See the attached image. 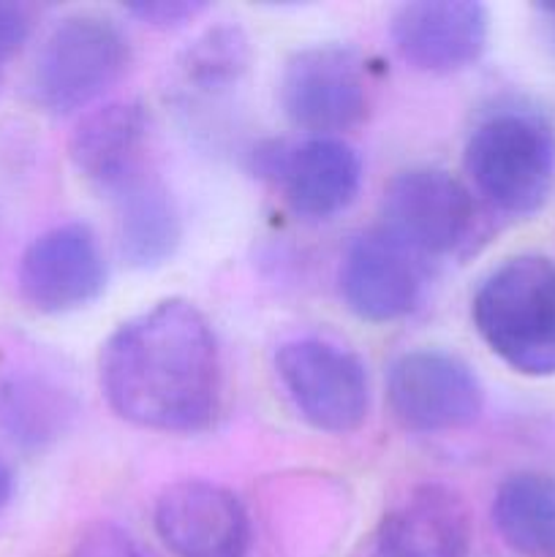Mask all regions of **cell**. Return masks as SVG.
Masks as SVG:
<instances>
[{"mask_svg":"<svg viewBox=\"0 0 555 557\" xmlns=\"http://www.w3.org/2000/svg\"><path fill=\"white\" fill-rule=\"evenodd\" d=\"M0 85H3V71H0Z\"/></svg>","mask_w":555,"mask_h":557,"instance_id":"obj_25","label":"cell"},{"mask_svg":"<svg viewBox=\"0 0 555 557\" xmlns=\"http://www.w3.org/2000/svg\"><path fill=\"white\" fill-rule=\"evenodd\" d=\"M69 406L58 386L38 379H9L0 384V424L25 446L58 438L69 419Z\"/></svg>","mask_w":555,"mask_h":557,"instance_id":"obj_19","label":"cell"},{"mask_svg":"<svg viewBox=\"0 0 555 557\" xmlns=\"http://www.w3.org/2000/svg\"><path fill=\"white\" fill-rule=\"evenodd\" d=\"M466 172L506 215L542 210L555 190V128L533 109H498L471 131Z\"/></svg>","mask_w":555,"mask_h":557,"instance_id":"obj_3","label":"cell"},{"mask_svg":"<svg viewBox=\"0 0 555 557\" xmlns=\"http://www.w3.org/2000/svg\"><path fill=\"white\" fill-rule=\"evenodd\" d=\"M107 259L85 223H60L38 234L16 267V288L27 308L63 315L96 302L107 288Z\"/></svg>","mask_w":555,"mask_h":557,"instance_id":"obj_9","label":"cell"},{"mask_svg":"<svg viewBox=\"0 0 555 557\" xmlns=\"http://www.w3.org/2000/svg\"><path fill=\"white\" fill-rule=\"evenodd\" d=\"M76 557H156L150 549L141 547L128 531L112 525V522H98L82 536Z\"/></svg>","mask_w":555,"mask_h":557,"instance_id":"obj_20","label":"cell"},{"mask_svg":"<svg viewBox=\"0 0 555 557\" xmlns=\"http://www.w3.org/2000/svg\"><path fill=\"white\" fill-rule=\"evenodd\" d=\"M281 109L297 128L335 136L368 114L365 60L343 44L303 47L283 63L278 79Z\"/></svg>","mask_w":555,"mask_h":557,"instance_id":"obj_6","label":"cell"},{"mask_svg":"<svg viewBox=\"0 0 555 557\" xmlns=\"http://www.w3.org/2000/svg\"><path fill=\"white\" fill-rule=\"evenodd\" d=\"M471 319L490 351L533 379L555 375V264L515 256L495 267L471 302Z\"/></svg>","mask_w":555,"mask_h":557,"instance_id":"obj_2","label":"cell"},{"mask_svg":"<svg viewBox=\"0 0 555 557\" xmlns=\"http://www.w3.org/2000/svg\"><path fill=\"white\" fill-rule=\"evenodd\" d=\"M493 525L520 557H555V476L520 471L498 484Z\"/></svg>","mask_w":555,"mask_h":557,"instance_id":"obj_17","label":"cell"},{"mask_svg":"<svg viewBox=\"0 0 555 557\" xmlns=\"http://www.w3.org/2000/svg\"><path fill=\"white\" fill-rule=\"evenodd\" d=\"M288 207L308 221H330L346 210L362 185V158L337 136H310L275 152H259Z\"/></svg>","mask_w":555,"mask_h":557,"instance_id":"obj_13","label":"cell"},{"mask_svg":"<svg viewBox=\"0 0 555 557\" xmlns=\"http://www.w3.org/2000/svg\"><path fill=\"white\" fill-rule=\"evenodd\" d=\"M150 114L139 101H112L92 109L71 134L69 156L76 172L101 194L114 196L145 177Z\"/></svg>","mask_w":555,"mask_h":557,"instance_id":"obj_14","label":"cell"},{"mask_svg":"<svg viewBox=\"0 0 555 557\" xmlns=\"http://www.w3.org/2000/svg\"><path fill=\"white\" fill-rule=\"evenodd\" d=\"M250 65V38L237 25H215L188 44L172 63V92L207 101L239 85Z\"/></svg>","mask_w":555,"mask_h":557,"instance_id":"obj_18","label":"cell"},{"mask_svg":"<svg viewBox=\"0 0 555 557\" xmlns=\"http://www.w3.org/2000/svg\"><path fill=\"white\" fill-rule=\"evenodd\" d=\"M424 292L422 256L386 234L362 232L348 243L341 264V294L348 310L370 324L406 319Z\"/></svg>","mask_w":555,"mask_h":557,"instance_id":"obj_11","label":"cell"},{"mask_svg":"<svg viewBox=\"0 0 555 557\" xmlns=\"http://www.w3.org/2000/svg\"><path fill=\"white\" fill-rule=\"evenodd\" d=\"M112 201L120 256L136 270L166 264L183 237L177 205L166 185L145 174L114 194Z\"/></svg>","mask_w":555,"mask_h":557,"instance_id":"obj_16","label":"cell"},{"mask_svg":"<svg viewBox=\"0 0 555 557\" xmlns=\"http://www.w3.org/2000/svg\"><path fill=\"white\" fill-rule=\"evenodd\" d=\"M488 9L477 0H414L392 14L390 38L397 54L428 74H455L488 47Z\"/></svg>","mask_w":555,"mask_h":557,"instance_id":"obj_12","label":"cell"},{"mask_svg":"<svg viewBox=\"0 0 555 557\" xmlns=\"http://www.w3.org/2000/svg\"><path fill=\"white\" fill-rule=\"evenodd\" d=\"M131 63L128 36L118 22L98 14H74L49 30L27 76L30 101L63 117L103 96Z\"/></svg>","mask_w":555,"mask_h":557,"instance_id":"obj_4","label":"cell"},{"mask_svg":"<svg viewBox=\"0 0 555 557\" xmlns=\"http://www.w3.org/2000/svg\"><path fill=\"white\" fill-rule=\"evenodd\" d=\"M466 506L444 484H419L379 522L375 557H468Z\"/></svg>","mask_w":555,"mask_h":557,"instance_id":"obj_15","label":"cell"},{"mask_svg":"<svg viewBox=\"0 0 555 557\" xmlns=\"http://www.w3.org/2000/svg\"><path fill=\"white\" fill-rule=\"evenodd\" d=\"M386 400L411 433H452L482 417L484 389L471 364L441 348L406 351L390 364Z\"/></svg>","mask_w":555,"mask_h":557,"instance_id":"obj_7","label":"cell"},{"mask_svg":"<svg viewBox=\"0 0 555 557\" xmlns=\"http://www.w3.org/2000/svg\"><path fill=\"white\" fill-rule=\"evenodd\" d=\"M98 386L109 408L134 428L207 430L223 389L215 330L188 299H163L107 337L98 354Z\"/></svg>","mask_w":555,"mask_h":557,"instance_id":"obj_1","label":"cell"},{"mask_svg":"<svg viewBox=\"0 0 555 557\" xmlns=\"http://www.w3.org/2000/svg\"><path fill=\"white\" fill-rule=\"evenodd\" d=\"M275 373L299 417L319 433L348 435L368 419V368L337 343L294 337L275 351Z\"/></svg>","mask_w":555,"mask_h":557,"instance_id":"obj_5","label":"cell"},{"mask_svg":"<svg viewBox=\"0 0 555 557\" xmlns=\"http://www.w3.org/2000/svg\"><path fill=\"white\" fill-rule=\"evenodd\" d=\"M210 5L205 0H136V3L125 5L131 16H136L145 25L166 30V27H180L185 22H194L201 16Z\"/></svg>","mask_w":555,"mask_h":557,"instance_id":"obj_21","label":"cell"},{"mask_svg":"<svg viewBox=\"0 0 555 557\" xmlns=\"http://www.w3.org/2000/svg\"><path fill=\"white\" fill-rule=\"evenodd\" d=\"M384 232L419 256L460 248L473 228V196L455 174L419 166L395 174L381 196Z\"/></svg>","mask_w":555,"mask_h":557,"instance_id":"obj_8","label":"cell"},{"mask_svg":"<svg viewBox=\"0 0 555 557\" xmlns=\"http://www.w3.org/2000/svg\"><path fill=\"white\" fill-rule=\"evenodd\" d=\"M539 11H542V14L555 25V3H539Z\"/></svg>","mask_w":555,"mask_h":557,"instance_id":"obj_24","label":"cell"},{"mask_svg":"<svg viewBox=\"0 0 555 557\" xmlns=\"http://www.w3.org/2000/svg\"><path fill=\"white\" fill-rule=\"evenodd\" d=\"M14 498V473L0 462V511L11 504Z\"/></svg>","mask_w":555,"mask_h":557,"instance_id":"obj_23","label":"cell"},{"mask_svg":"<svg viewBox=\"0 0 555 557\" xmlns=\"http://www.w3.org/2000/svg\"><path fill=\"white\" fill-rule=\"evenodd\" d=\"M33 9L14 0H0V71L20 49L25 47L33 33Z\"/></svg>","mask_w":555,"mask_h":557,"instance_id":"obj_22","label":"cell"},{"mask_svg":"<svg viewBox=\"0 0 555 557\" xmlns=\"http://www.w3.org/2000/svg\"><path fill=\"white\" fill-rule=\"evenodd\" d=\"M152 528L177 557H245L250 517L232 490L205 479L174 482L158 495Z\"/></svg>","mask_w":555,"mask_h":557,"instance_id":"obj_10","label":"cell"}]
</instances>
